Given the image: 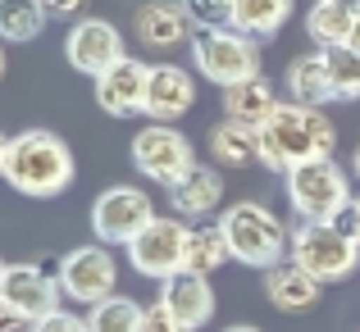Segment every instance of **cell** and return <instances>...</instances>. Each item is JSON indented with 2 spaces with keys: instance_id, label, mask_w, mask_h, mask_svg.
<instances>
[{
  "instance_id": "6da1fadb",
  "label": "cell",
  "mask_w": 360,
  "mask_h": 332,
  "mask_svg": "<svg viewBox=\"0 0 360 332\" xmlns=\"http://www.w3.org/2000/svg\"><path fill=\"white\" fill-rule=\"evenodd\" d=\"M255 137H260V164L274 173H288L306 159H328L338 146V128L324 105H301V100H278V109L255 128Z\"/></svg>"
},
{
  "instance_id": "7a4b0ae2",
  "label": "cell",
  "mask_w": 360,
  "mask_h": 332,
  "mask_svg": "<svg viewBox=\"0 0 360 332\" xmlns=\"http://www.w3.org/2000/svg\"><path fill=\"white\" fill-rule=\"evenodd\" d=\"M73 150L64 146L60 132L51 128H27L18 137H9V159H5V182L18 196L32 201H51V196L69 192L73 182Z\"/></svg>"
},
{
  "instance_id": "3957f363",
  "label": "cell",
  "mask_w": 360,
  "mask_h": 332,
  "mask_svg": "<svg viewBox=\"0 0 360 332\" xmlns=\"http://www.w3.org/2000/svg\"><path fill=\"white\" fill-rule=\"evenodd\" d=\"M219 227H224V237H229V246H233V260H242L246 269L264 273V269H274L278 260L292 255V227L260 201L229 205Z\"/></svg>"
},
{
  "instance_id": "277c9868",
  "label": "cell",
  "mask_w": 360,
  "mask_h": 332,
  "mask_svg": "<svg viewBox=\"0 0 360 332\" xmlns=\"http://www.w3.org/2000/svg\"><path fill=\"white\" fill-rule=\"evenodd\" d=\"M288 182V205L301 223H333L347 205L356 201L352 196V178L328 159H306V164H292L283 173Z\"/></svg>"
},
{
  "instance_id": "5b68a950",
  "label": "cell",
  "mask_w": 360,
  "mask_h": 332,
  "mask_svg": "<svg viewBox=\"0 0 360 332\" xmlns=\"http://www.w3.org/2000/svg\"><path fill=\"white\" fill-rule=\"evenodd\" d=\"M192 64L205 82L214 87H233L242 78L260 73V41L238 32L233 23H210L192 32Z\"/></svg>"
},
{
  "instance_id": "8992f818",
  "label": "cell",
  "mask_w": 360,
  "mask_h": 332,
  "mask_svg": "<svg viewBox=\"0 0 360 332\" xmlns=\"http://www.w3.org/2000/svg\"><path fill=\"white\" fill-rule=\"evenodd\" d=\"M292 260L319 282H342L360 269V241L338 223H297L292 232Z\"/></svg>"
},
{
  "instance_id": "52a82bcc",
  "label": "cell",
  "mask_w": 360,
  "mask_h": 332,
  "mask_svg": "<svg viewBox=\"0 0 360 332\" xmlns=\"http://www.w3.org/2000/svg\"><path fill=\"white\" fill-rule=\"evenodd\" d=\"M132 164H137V173L150 178V182L178 187L196 168V150L178 128H169V123H146V128L132 137Z\"/></svg>"
},
{
  "instance_id": "ba28073f",
  "label": "cell",
  "mask_w": 360,
  "mask_h": 332,
  "mask_svg": "<svg viewBox=\"0 0 360 332\" xmlns=\"http://www.w3.org/2000/svg\"><path fill=\"white\" fill-rule=\"evenodd\" d=\"M187 237H192V227L183 219H160L155 214L128 241V264L141 278H155V282L174 278L178 269H187Z\"/></svg>"
},
{
  "instance_id": "9c48e42d",
  "label": "cell",
  "mask_w": 360,
  "mask_h": 332,
  "mask_svg": "<svg viewBox=\"0 0 360 332\" xmlns=\"http://www.w3.org/2000/svg\"><path fill=\"white\" fill-rule=\"evenodd\" d=\"M150 219H155L150 196L141 192V187H128V182L105 187V192L96 196V205H91V232L105 246H128Z\"/></svg>"
},
{
  "instance_id": "30bf717a",
  "label": "cell",
  "mask_w": 360,
  "mask_h": 332,
  "mask_svg": "<svg viewBox=\"0 0 360 332\" xmlns=\"http://www.w3.org/2000/svg\"><path fill=\"white\" fill-rule=\"evenodd\" d=\"M55 273H60V291L69 300H78V305H96V300L115 296V278H119L115 255L105 251V241L69 251L60 264H55Z\"/></svg>"
},
{
  "instance_id": "8fae6325",
  "label": "cell",
  "mask_w": 360,
  "mask_h": 332,
  "mask_svg": "<svg viewBox=\"0 0 360 332\" xmlns=\"http://www.w3.org/2000/svg\"><path fill=\"white\" fill-rule=\"evenodd\" d=\"M123 55L128 51H123V36H119L115 23H105V18H73L69 36H64V60L78 73L101 78V73L115 69Z\"/></svg>"
},
{
  "instance_id": "7c38bea8",
  "label": "cell",
  "mask_w": 360,
  "mask_h": 332,
  "mask_svg": "<svg viewBox=\"0 0 360 332\" xmlns=\"http://www.w3.org/2000/svg\"><path fill=\"white\" fill-rule=\"evenodd\" d=\"M146 87H150V64L123 55L110 73L96 78V105L115 119H132V114H146Z\"/></svg>"
},
{
  "instance_id": "4fadbf2b",
  "label": "cell",
  "mask_w": 360,
  "mask_h": 332,
  "mask_svg": "<svg viewBox=\"0 0 360 332\" xmlns=\"http://www.w3.org/2000/svg\"><path fill=\"white\" fill-rule=\"evenodd\" d=\"M60 273L41 269V264H9L5 269V282H0V300L18 305L23 314L41 319L51 310H60Z\"/></svg>"
},
{
  "instance_id": "5bb4252c",
  "label": "cell",
  "mask_w": 360,
  "mask_h": 332,
  "mask_svg": "<svg viewBox=\"0 0 360 332\" xmlns=\"http://www.w3.org/2000/svg\"><path fill=\"white\" fill-rule=\"evenodd\" d=\"M160 305H169V314H174L187 332H201L214 319L210 278H205V273H192V269H178L174 278L160 282Z\"/></svg>"
},
{
  "instance_id": "9a60e30c",
  "label": "cell",
  "mask_w": 360,
  "mask_h": 332,
  "mask_svg": "<svg viewBox=\"0 0 360 332\" xmlns=\"http://www.w3.org/2000/svg\"><path fill=\"white\" fill-rule=\"evenodd\" d=\"M264 296H269L274 310H283V314H310V310L319 305V296H324V282L315 278V273H306L297 260H278L274 269H264Z\"/></svg>"
},
{
  "instance_id": "2e32d148",
  "label": "cell",
  "mask_w": 360,
  "mask_h": 332,
  "mask_svg": "<svg viewBox=\"0 0 360 332\" xmlns=\"http://www.w3.org/2000/svg\"><path fill=\"white\" fill-rule=\"evenodd\" d=\"M137 41L146 51H174V46L192 41L196 32V18L187 14L183 0H150V5L137 9Z\"/></svg>"
},
{
  "instance_id": "e0dca14e",
  "label": "cell",
  "mask_w": 360,
  "mask_h": 332,
  "mask_svg": "<svg viewBox=\"0 0 360 332\" xmlns=\"http://www.w3.org/2000/svg\"><path fill=\"white\" fill-rule=\"evenodd\" d=\"M196 105V82L178 64H155L146 87V119L150 123H174Z\"/></svg>"
},
{
  "instance_id": "ac0fdd59",
  "label": "cell",
  "mask_w": 360,
  "mask_h": 332,
  "mask_svg": "<svg viewBox=\"0 0 360 332\" xmlns=\"http://www.w3.org/2000/svg\"><path fill=\"white\" fill-rule=\"evenodd\" d=\"M219 96H224V114H229V119H238V123H251V128H260V123L278 109L274 82L264 78V73L242 78V82H233V87H219Z\"/></svg>"
},
{
  "instance_id": "d6986e66",
  "label": "cell",
  "mask_w": 360,
  "mask_h": 332,
  "mask_svg": "<svg viewBox=\"0 0 360 332\" xmlns=\"http://www.w3.org/2000/svg\"><path fill=\"white\" fill-rule=\"evenodd\" d=\"M210 159L224 168H251L260 164V137H255L251 123H214L210 128Z\"/></svg>"
},
{
  "instance_id": "ffe728a7",
  "label": "cell",
  "mask_w": 360,
  "mask_h": 332,
  "mask_svg": "<svg viewBox=\"0 0 360 332\" xmlns=\"http://www.w3.org/2000/svg\"><path fill=\"white\" fill-rule=\"evenodd\" d=\"M283 87H288V96L301 100V105H328V100H338L333 78H328V64H324V51L292 60V64H288V78H283Z\"/></svg>"
},
{
  "instance_id": "44dd1931",
  "label": "cell",
  "mask_w": 360,
  "mask_h": 332,
  "mask_svg": "<svg viewBox=\"0 0 360 332\" xmlns=\"http://www.w3.org/2000/svg\"><path fill=\"white\" fill-rule=\"evenodd\" d=\"M169 201H174V210L183 214V219H205V214L224 201V178L214 173V168L196 164L178 187H169Z\"/></svg>"
},
{
  "instance_id": "7402d4cb",
  "label": "cell",
  "mask_w": 360,
  "mask_h": 332,
  "mask_svg": "<svg viewBox=\"0 0 360 332\" xmlns=\"http://www.w3.org/2000/svg\"><path fill=\"white\" fill-rule=\"evenodd\" d=\"M288 18H292V0H233L229 23L260 41V36H274Z\"/></svg>"
},
{
  "instance_id": "603a6c76",
  "label": "cell",
  "mask_w": 360,
  "mask_h": 332,
  "mask_svg": "<svg viewBox=\"0 0 360 332\" xmlns=\"http://www.w3.org/2000/svg\"><path fill=\"white\" fill-rule=\"evenodd\" d=\"M46 0H0V41H37L46 32Z\"/></svg>"
},
{
  "instance_id": "cb8c5ba5",
  "label": "cell",
  "mask_w": 360,
  "mask_h": 332,
  "mask_svg": "<svg viewBox=\"0 0 360 332\" xmlns=\"http://www.w3.org/2000/svg\"><path fill=\"white\" fill-rule=\"evenodd\" d=\"M229 260H233V246H229V237H224L219 223L192 227V237H187V269L210 278V273H219Z\"/></svg>"
},
{
  "instance_id": "d4e9b609",
  "label": "cell",
  "mask_w": 360,
  "mask_h": 332,
  "mask_svg": "<svg viewBox=\"0 0 360 332\" xmlns=\"http://www.w3.org/2000/svg\"><path fill=\"white\" fill-rule=\"evenodd\" d=\"M352 27H356V14L342 5H324V0H315L306 14V36L324 51V46H342L352 41Z\"/></svg>"
},
{
  "instance_id": "484cf974",
  "label": "cell",
  "mask_w": 360,
  "mask_h": 332,
  "mask_svg": "<svg viewBox=\"0 0 360 332\" xmlns=\"http://www.w3.org/2000/svg\"><path fill=\"white\" fill-rule=\"evenodd\" d=\"M141 319H146V305L115 291V296H105V300H96V305H91L87 328L91 332H141Z\"/></svg>"
},
{
  "instance_id": "4316f807",
  "label": "cell",
  "mask_w": 360,
  "mask_h": 332,
  "mask_svg": "<svg viewBox=\"0 0 360 332\" xmlns=\"http://www.w3.org/2000/svg\"><path fill=\"white\" fill-rule=\"evenodd\" d=\"M324 64H328V78H333L338 100H360V51L352 41L342 46H324Z\"/></svg>"
},
{
  "instance_id": "83f0119b",
  "label": "cell",
  "mask_w": 360,
  "mask_h": 332,
  "mask_svg": "<svg viewBox=\"0 0 360 332\" xmlns=\"http://www.w3.org/2000/svg\"><path fill=\"white\" fill-rule=\"evenodd\" d=\"M187 14L196 18V27H210V23H229L233 14V0H183Z\"/></svg>"
},
{
  "instance_id": "f1b7e54d",
  "label": "cell",
  "mask_w": 360,
  "mask_h": 332,
  "mask_svg": "<svg viewBox=\"0 0 360 332\" xmlns=\"http://www.w3.org/2000/svg\"><path fill=\"white\" fill-rule=\"evenodd\" d=\"M32 332H91V328H87V319H82V314H73V310L60 305V310H51V314L37 319Z\"/></svg>"
},
{
  "instance_id": "f546056e",
  "label": "cell",
  "mask_w": 360,
  "mask_h": 332,
  "mask_svg": "<svg viewBox=\"0 0 360 332\" xmlns=\"http://www.w3.org/2000/svg\"><path fill=\"white\" fill-rule=\"evenodd\" d=\"M141 332H187L183 324H178L174 314H169V305H146V319H141Z\"/></svg>"
},
{
  "instance_id": "4dcf8cb0",
  "label": "cell",
  "mask_w": 360,
  "mask_h": 332,
  "mask_svg": "<svg viewBox=\"0 0 360 332\" xmlns=\"http://www.w3.org/2000/svg\"><path fill=\"white\" fill-rule=\"evenodd\" d=\"M37 319L23 314L18 305H9V300H0V332H32Z\"/></svg>"
},
{
  "instance_id": "1f68e13d",
  "label": "cell",
  "mask_w": 360,
  "mask_h": 332,
  "mask_svg": "<svg viewBox=\"0 0 360 332\" xmlns=\"http://www.w3.org/2000/svg\"><path fill=\"white\" fill-rule=\"evenodd\" d=\"M87 5H91V0H46V9H51L55 18H82Z\"/></svg>"
},
{
  "instance_id": "d6a6232c",
  "label": "cell",
  "mask_w": 360,
  "mask_h": 332,
  "mask_svg": "<svg viewBox=\"0 0 360 332\" xmlns=\"http://www.w3.org/2000/svg\"><path fill=\"white\" fill-rule=\"evenodd\" d=\"M5 159H9V137L0 132V178H5Z\"/></svg>"
},
{
  "instance_id": "836d02e7",
  "label": "cell",
  "mask_w": 360,
  "mask_h": 332,
  "mask_svg": "<svg viewBox=\"0 0 360 332\" xmlns=\"http://www.w3.org/2000/svg\"><path fill=\"white\" fill-rule=\"evenodd\" d=\"M324 5H342V9H352V14H360V0H324Z\"/></svg>"
},
{
  "instance_id": "e575fe53",
  "label": "cell",
  "mask_w": 360,
  "mask_h": 332,
  "mask_svg": "<svg viewBox=\"0 0 360 332\" xmlns=\"http://www.w3.org/2000/svg\"><path fill=\"white\" fill-rule=\"evenodd\" d=\"M352 46L360 51V14H356V27H352Z\"/></svg>"
},
{
  "instance_id": "d590c367",
  "label": "cell",
  "mask_w": 360,
  "mask_h": 332,
  "mask_svg": "<svg viewBox=\"0 0 360 332\" xmlns=\"http://www.w3.org/2000/svg\"><path fill=\"white\" fill-rule=\"evenodd\" d=\"M224 332H260V328H251V324H238V328H224Z\"/></svg>"
},
{
  "instance_id": "8d00e7d4",
  "label": "cell",
  "mask_w": 360,
  "mask_h": 332,
  "mask_svg": "<svg viewBox=\"0 0 360 332\" xmlns=\"http://www.w3.org/2000/svg\"><path fill=\"white\" fill-rule=\"evenodd\" d=\"M0 78H5V41H0Z\"/></svg>"
},
{
  "instance_id": "74e56055",
  "label": "cell",
  "mask_w": 360,
  "mask_h": 332,
  "mask_svg": "<svg viewBox=\"0 0 360 332\" xmlns=\"http://www.w3.org/2000/svg\"><path fill=\"white\" fill-rule=\"evenodd\" d=\"M352 168H356V178H360V146H356V164Z\"/></svg>"
},
{
  "instance_id": "f35d334b",
  "label": "cell",
  "mask_w": 360,
  "mask_h": 332,
  "mask_svg": "<svg viewBox=\"0 0 360 332\" xmlns=\"http://www.w3.org/2000/svg\"><path fill=\"white\" fill-rule=\"evenodd\" d=\"M5 269H9V264H5V260H0V282H5Z\"/></svg>"
},
{
  "instance_id": "ab89813d",
  "label": "cell",
  "mask_w": 360,
  "mask_h": 332,
  "mask_svg": "<svg viewBox=\"0 0 360 332\" xmlns=\"http://www.w3.org/2000/svg\"><path fill=\"white\" fill-rule=\"evenodd\" d=\"M356 219H360V196H356Z\"/></svg>"
}]
</instances>
